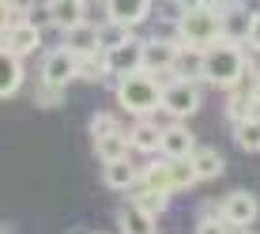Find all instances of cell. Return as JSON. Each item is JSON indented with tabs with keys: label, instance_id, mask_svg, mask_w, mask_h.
<instances>
[{
	"label": "cell",
	"instance_id": "obj_1",
	"mask_svg": "<svg viewBox=\"0 0 260 234\" xmlns=\"http://www.w3.org/2000/svg\"><path fill=\"white\" fill-rule=\"evenodd\" d=\"M249 76V57L238 42L230 38H219L215 46L204 49V83L211 87H238L241 79Z\"/></svg>",
	"mask_w": 260,
	"mask_h": 234
},
{
	"label": "cell",
	"instance_id": "obj_2",
	"mask_svg": "<svg viewBox=\"0 0 260 234\" xmlns=\"http://www.w3.org/2000/svg\"><path fill=\"white\" fill-rule=\"evenodd\" d=\"M117 102L121 110L136 113V117H151L162 110V79L155 72H132V76L117 79Z\"/></svg>",
	"mask_w": 260,
	"mask_h": 234
},
{
	"label": "cell",
	"instance_id": "obj_3",
	"mask_svg": "<svg viewBox=\"0 0 260 234\" xmlns=\"http://www.w3.org/2000/svg\"><path fill=\"white\" fill-rule=\"evenodd\" d=\"M177 34H181L185 46L208 49L219 38H226V15L211 4H192V8H185L181 23H177Z\"/></svg>",
	"mask_w": 260,
	"mask_h": 234
},
{
	"label": "cell",
	"instance_id": "obj_4",
	"mask_svg": "<svg viewBox=\"0 0 260 234\" xmlns=\"http://www.w3.org/2000/svg\"><path fill=\"white\" fill-rule=\"evenodd\" d=\"M196 110H200V83L174 76L162 87V113L170 121H185V117H192Z\"/></svg>",
	"mask_w": 260,
	"mask_h": 234
},
{
	"label": "cell",
	"instance_id": "obj_5",
	"mask_svg": "<svg viewBox=\"0 0 260 234\" xmlns=\"http://www.w3.org/2000/svg\"><path fill=\"white\" fill-rule=\"evenodd\" d=\"M42 42H46V31L26 15V19H19L15 26H4V34H0V53H19V57H30V53L42 49Z\"/></svg>",
	"mask_w": 260,
	"mask_h": 234
},
{
	"label": "cell",
	"instance_id": "obj_6",
	"mask_svg": "<svg viewBox=\"0 0 260 234\" xmlns=\"http://www.w3.org/2000/svg\"><path fill=\"white\" fill-rule=\"evenodd\" d=\"M219 215L234 230H249L256 223V215H260V200L249 193V189H234V193H226L219 200Z\"/></svg>",
	"mask_w": 260,
	"mask_h": 234
},
{
	"label": "cell",
	"instance_id": "obj_7",
	"mask_svg": "<svg viewBox=\"0 0 260 234\" xmlns=\"http://www.w3.org/2000/svg\"><path fill=\"white\" fill-rule=\"evenodd\" d=\"M42 79H49V83H57V87H68L72 79H79V57L68 46L46 53V61H42Z\"/></svg>",
	"mask_w": 260,
	"mask_h": 234
},
{
	"label": "cell",
	"instance_id": "obj_8",
	"mask_svg": "<svg viewBox=\"0 0 260 234\" xmlns=\"http://www.w3.org/2000/svg\"><path fill=\"white\" fill-rule=\"evenodd\" d=\"M106 68H110V76H132V72H143V42L140 38H128L124 46L110 49L106 53Z\"/></svg>",
	"mask_w": 260,
	"mask_h": 234
},
{
	"label": "cell",
	"instance_id": "obj_9",
	"mask_svg": "<svg viewBox=\"0 0 260 234\" xmlns=\"http://www.w3.org/2000/svg\"><path fill=\"white\" fill-rule=\"evenodd\" d=\"M177 49H181V42H174V38H147L143 42V68L155 72V76L170 72L177 61Z\"/></svg>",
	"mask_w": 260,
	"mask_h": 234
},
{
	"label": "cell",
	"instance_id": "obj_10",
	"mask_svg": "<svg viewBox=\"0 0 260 234\" xmlns=\"http://www.w3.org/2000/svg\"><path fill=\"white\" fill-rule=\"evenodd\" d=\"M60 34H64L60 46H68L76 57H94V53H102V34H98L94 23H79V26H72V31H60Z\"/></svg>",
	"mask_w": 260,
	"mask_h": 234
},
{
	"label": "cell",
	"instance_id": "obj_11",
	"mask_svg": "<svg viewBox=\"0 0 260 234\" xmlns=\"http://www.w3.org/2000/svg\"><path fill=\"white\" fill-rule=\"evenodd\" d=\"M192 151H196L192 132L185 129L181 121H170L162 129V148H158V155L162 159H185V155H192Z\"/></svg>",
	"mask_w": 260,
	"mask_h": 234
},
{
	"label": "cell",
	"instance_id": "obj_12",
	"mask_svg": "<svg viewBox=\"0 0 260 234\" xmlns=\"http://www.w3.org/2000/svg\"><path fill=\"white\" fill-rule=\"evenodd\" d=\"M140 166L132 163V159H113V163H102V182L106 189H121V193H128V189L140 185Z\"/></svg>",
	"mask_w": 260,
	"mask_h": 234
},
{
	"label": "cell",
	"instance_id": "obj_13",
	"mask_svg": "<svg viewBox=\"0 0 260 234\" xmlns=\"http://www.w3.org/2000/svg\"><path fill=\"white\" fill-rule=\"evenodd\" d=\"M162 129H166V125H155L151 117H140V121H136V125L128 129L132 151H143V155L158 151V148H162Z\"/></svg>",
	"mask_w": 260,
	"mask_h": 234
},
{
	"label": "cell",
	"instance_id": "obj_14",
	"mask_svg": "<svg viewBox=\"0 0 260 234\" xmlns=\"http://www.w3.org/2000/svg\"><path fill=\"white\" fill-rule=\"evenodd\" d=\"M174 72L177 79H192V83H204V49L200 46H185L177 49V61H174Z\"/></svg>",
	"mask_w": 260,
	"mask_h": 234
},
{
	"label": "cell",
	"instance_id": "obj_15",
	"mask_svg": "<svg viewBox=\"0 0 260 234\" xmlns=\"http://www.w3.org/2000/svg\"><path fill=\"white\" fill-rule=\"evenodd\" d=\"M110 4V19L121 26H136L151 15V0H106Z\"/></svg>",
	"mask_w": 260,
	"mask_h": 234
},
{
	"label": "cell",
	"instance_id": "obj_16",
	"mask_svg": "<svg viewBox=\"0 0 260 234\" xmlns=\"http://www.w3.org/2000/svg\"><path fill=\"white\" fill-rule=\"evenodd\" d=\"M170 196H174V193L155 189V185H147V182H140L136 189H132V204H136V208H143L147 215H155V219L170 208Z\"/></svg>",
	"mask_w": 260,
	"mask_h": 234
},
{
	"label": "cell",
	"instance_id": "obj_17",
	"mask_svg": "<svg viewBox=\"0 0 260 234\" xmlns=\"http://www.w3.org/2000/svg\"><path fill=\"white\" fill-rule=\"evenodd\" d=\"M0 68H4L0 95H4V98H15V95H19V87H23V76H26V57H19V53H4Z\"/></svg>",
	"mask_w": 260,
	"mask_h": 234
},
{
	"label": "cell",
	"instance_id": "obj_18",
	"mask_svg": "<svg viewBox=\"0 0 260 234\" xmlns=\"http://www.w3.org/2000/svg\"><path fill=\"white\" fill-rule=\"evenodd\" d=\"M79 23H87V0H53V26L72 31Z\"/></svg>",
	"mask_w": 260,
	"mask_h": 234
},
{
	"label": "cell",
	"instance_id": "obj_19",
	"mask_svg": "<svg viewBox=\"0 0 260 234\" xmlns=\"http://www.w3.org/2000/svg\"><path fill=\"white\" fill-rule=\"evenodd\" d=\"M94 151H98V159H102V163H113V159H128V151H132L128 129H117V132H110V136L94 140Z\"/></svg>",
	"mask_w": 260,
	"mask_h": 234
},
{
	"label": "cell",
	"instance_id": "obj_20",
	"mask_svg": "<svg viewBox=\"0 0 260 234\" xmlns=\"http://www.w3.org/2000/svg\"><path fill=\"white\" fill-rule=\"evenodd\" d=\"M192 166H196V178H200V182H215L226 163H222V155L215 148H196L192 151Z\"/></svg>",
	"mask_w": 260,
	"mask_h": 234
},
{
	"label": "cell",
	"instance_id": "obj_21",
	"mask_svg": "<svg viewBox=\"0 0 260 234\" xmlns=\"http://www.w3.org/2000/svg\"><path fill=\"white\" fill-rule=\"evenodd\" d=\"M117 223H121V234H155V215H147L136 204H128L117 215Z\"/></svg>",
	"mask_w": 260,
	"mask_h": 234
},
{
	"label": "cell",
	"instance_id": "obj_22",
	"mask_svg": "<svg viewBox=\"0 0 260 234\" xmlns=\"http://www.w3.org/2000/svg\"><path fill=\"white\" fill-rule=\"evenodd\" d=\"M170 163V185H174V193H185V189H192L200 178H196V166H192V155L185 159H166Z\"/></svg>",
	"mask_w": 260,
	"mask_h": 234
},
{
	"label": "cell",
	"instance_id": "obj_23",
	"mask_svg": "<svg viewBox=\"0 0 260 234\" xmlns=\"http://www.w3.org/2000/svg\"><path fill=\"white\" fill-rule=\"evenodd\" d=\"M226 117H230V121H245V117H260L253 91H230V98H226Z\"/></svg>",
	"mask_w": 260,
	"mask_h": 234
},
{
	"label": "cell",
	"instance_id": "obj_24",
	"mask_svg": "<svg viewBox=\"0 0 260 234\" xmlns=\"http://www.w3.org/2000/svg\"><path fill=\"white\" fill-rule=\"evenodd\" d=\"M234 143L241 151H260V117H245V121H234Z\"/></svg>",
	"mask_w": 260,
	"mask_h": 234
},
{
	"label": "cell",
	"instance_id": "obj_25",
	"mask_svg": "<svg viewBox=\"0 0 260 234\" xmlns=\"http://www.w3.org/2000/svg\"><path fill=\"white\" fill-rule=\"evenodd\" d=\"M110 76V68H106V53H94V57H79V79H87V83H98V79Z\"/></svg>",
	"mask_w": 260,
	"mask_h": 234
},
{
	"label": "cell",
	"instance_id": "obj_26",
	"mask_svg": "<svg viewBox=\"0 0 260 234\" xmlns=\"http://www.w3.org/2000/svg\"><path fill=\"white\" fill-rule=\"evenodd\" d=\"M132 26H121V23H106V26H98V34H102V53H110V49H117L124 46L128 38H136V34H128Z\"/></svg>",
	"mask_w": 260,
	"mask_h": 234
},
{
	"label": "cell",
	"instance_id": "obj_27",
	"mask_svg": "<svg viewBox=\"0 0 260 234\" xmlns=\"http://www.w3.org/2000/svg\"><path fill=\"white\" fill-rule=\"evenodd\" d=\"M196 234H234V227H230V223L219 215V208H215V212H204V219L196 223Z\"/></svg>",
	"mask_w": 260,
	"mask_h": 234
},
{
	"label": "cell",
	"instance_id": "obj_28",
	"mask_svg": "<svg viewBox=\"0 0 260 234\" xmlns=\"http://www.w3.org/2000/svg\"><path fill=\"white\" fill-rule=\"evenodd\" d=\"M121 129V125H117V117H113V113H94L91 117V125H87V132H91V140H102V136H110V132H117Z\"/></svg>",
	"mask_w": 260,
	"mask_h": 234
},
{
	"label": "cell",
	"instance_id": "obj_29",
	"mask_svg": "<svg viewBox=\"0 0 260 234\" xmlns=\"http://www.w3.org/2000/svg\"><path fill=\"white\" fill-rule=\"evenodd\" d=\"M34 98H38V106H60V102H64V87L49 83V79H38V87H34Z\"/></svg>",
	"mask_w": 260,
	"mask_h": 234
},
{
	"label": "cell",
	"instance_id": "obj_30",
	"mask_svg": "<svg viewBox=\"0 0 260 234\" xmlns=\"http://www.w3.org/2000/svg\"><path fill=\"white\" fill-rule=\"evenodd\" d=\"M245 42L253 49H260V12L253 15V19H249V31H245Z\"/></svg>",
	"mask_w": 260,
	"mask_h": 234
},
{
	"label": "cell",
	"instance_id": "obj_31",
	"mask_svg": "<svg viewBox=\"0 0 260 234\" xmlns=\"http://www.w3.org/2000/svg\"><path fill=\"white\" fill-rule=\"evenodd\" d=\"M200 4H211V8H222L226 0H200Z\"/></svg>",
	"mask_w": 260,
	"mask_h": 234
},
{
	"label": "cell",
	"instance_id": "obj_32",
	"mask_svg": "<svg viewBox=\"0 0 260 234\" xmlns=\"http://www.w3.org/2000/svg\"><path fill=\"white\" fill-rule=\"evenodd\" d=\"M234 234H249V230H234Z\"/></svg>",
	"mask_w": 260,
	"mask_h": 234
}]
</instances>
